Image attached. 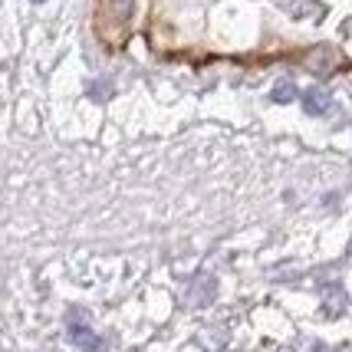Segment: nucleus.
<instances>
[{
  "mask_svg": "<svg viewBox=\"0 0 352 352\" xmlns=\"http://www.w3.org/2000/svg\"><path fill=\"white\" fill-rule=\"evenodd\" d=\"M287 10L296 20H322L326 16V3H320V0H290Z\"/></svg>",
  "mask_w": 352,
  "mask_h": 352,
  "instance_id": "1",
  "label": "nucleus"
},
{
  "mask_svg": "<svg viewBox=\"0 0 352 352\" xmlns=\"http://www.w3.org/2000/svg\"><path fill=\"white\" fill-rule=\"evenodd\" d=\"M33 3H43V0H33Z\"/></svg>",
  "mask_w": 352,
  "mask_h": 352,
  "instance_id": "5",
  "label": "nucleus"
},
{
  "mask_svg": "<svg viewBox=\"0 0 352 352\" xmlns=\"http://www.w3.org/2000/svg\"><path fill=\"white\" fill-rule=\"evenodd\" d=\"M293 99H296V86L290 79H280L274 86V102H293Z\"/></svg>",
  "mask_w": 352,
  "mask_h": 352,
  "instance_id": "4",
  "label": "nucleus"
},
{
  "mask_svg": "<svg viewBox=\"0 0 352 352\" xmlns=\"http://www.w3.org/2000/svg\"><path fill=\"white\" fill-rule=\"evenodd\" d=\"M303 109H307V116H326L329 109H333V99H329V92L326 89H307L303 92Z\"/></svg>",
  "mask_w": 352,
  "mask_h": 352,
  "instance_id": "2",
  "label": "nucleus"
},
{
  "mask_svg": "<svg viewBox=\"0 0 352 352\" xmlns=\"http://www.w3.org/2000/svg\"><path fill=\"white\" fill-rule=\"evenodd\" d=\"M69 333H73V346H76V349H82V352H102V339L96 336L89 326H73Z\"/></svg>",
  "mask_w": 352,
  "mask_h": 352,
  "instance_id": "3",
  "label": "nucleus"
}]
</instances>
